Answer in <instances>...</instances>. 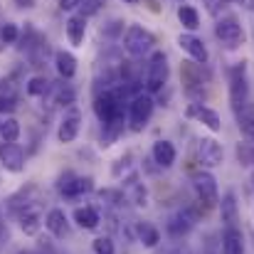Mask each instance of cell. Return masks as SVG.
<instances>
[{"instance_id": "6da1fadb", "label": "cell", "mask_w": 254, "mask_h": 254, "mask_svg": "<svg viewBox=\"0 0 254 254\" xmlns=\"http://www.w3.org/2000/svg\"><path fill=\"white\" fill-rule=\"evenodd\" d=\"M124 47L131 57L141 60V57L156 52V35L141 25H128V30L124 35Z\"/></svg>"}, {"instance_id": "7a4b0ae2", "label": "cell", "mask_w": 254, "mask_h": 254, "mask_svg": "<svg viewBox=\"0 0 254 254\" xmlns=\"http://www.w3.org/2000/svg\"><path fill=\"white\" fill-rule=\"evenodd\" d=\"M168 57L166 52L156 50L151 57H148V64H146V79H143V86H146V94H158L163 91V86L168 84Z\"/></svg>"}, {"instance_id": "3957f363", "label": "cell", "mask_w": 254, "mask_h": 254, "mask_svg": "<svg viewBox=\"0 0 254 254\" xmlns=\"http://www.w3.org/2000/svg\"><path fill=\"white\" fill-rule=\"evenodd\" d=\"M230 104L235 114H240L250 104V79H247L245 62H237L230 67Z\"/></svg>"}, {"instance_id": "277c9868", "label": "cell", "mask_w": 254, "mask_h": 254, "mask_svg": "<svg viewBox=\"0 0 254 254\" xmlns=\"http://www.w3.org/2000/svg\"><path fill=\"white\" fill-rule=\"evenodd\" d=\"M153 109H156V101H153L151 94H143V91H141L138 96H133V99L128 101V128H131L133 133H141V131L146 128V124L151 121Z\"/></svg>"}, {"instance_id": "5b68a950", "label": "cell", "mask_w": 254, "mask_h": 254, "mask_svg": "<svg viewBox=\"0 0 254 254\" xmlns=\"http://www.w3.org/2000/svg\"><path fill=\"white\" fill-rule=\"evenodd\" d=\"M192 188H195V195L202 205L207 207H215L220 205V190H217V180L210 170L200 168L192 173Z\"/></svg>"}, {"instance_id": "8992f818", "label": "cell", "mask_w": 254, "mask_h": 254, "mask_svg": "<svg viewBox=\"0 0 254 254\" xmlns=\"http://www.w3.org/2000/svg\"><path fill=\"white\" fill-rule=\"evenodd\" d=\"M215 37L227 47V50H237L240 45H245V30L240 25V20L235 15H225L217 20L215 25Z\"/></svg>"}, {"instance_id": "52a82bcc", "label": "cell", "mask_w": 254, "mask_h": 254, "mask_svg": "<svg viewBox=\"0 0 254 254\" xmlns=\"http://www.w3.org/2000/svg\"><path fill=\"white\" fill-rule=\"evenodd\" d=\"M195 158L200 163V168H217L225 161V151L215 138H197L195 143Z\"/></svg>"}, {"instance_id": "ba28073f", "label": "cell", "mask_w": 254, "mask_h": 254, "mask_svg": "<svg viewBox=\"0 0 254 254\" xmlns=\"http://www.w3.org/2000/svg\"><path fill=\"white\" fill-rule=\"evenodd\" d=\"M82 131V111L77 106H69L60 121V128H57V138L60 143H74L77 136Z\"/></svg>"}, {"instance_id": "9c48e42d", "label": "cell", "mask_w": 254, "mask_h": 254, "mask_svg": "<svg viewBox=\"0 0 254 254\" xmlns=\"http://www.w3.org/2000/svg\"><path fill=\"white\" fill-rule=\"evenodd\" d=\"M178 47L192 60V62H197V64H207V47H205V42L197 37V35H192V32H183V35H178Z\"/></svg>"}, {"instance_id": "30bf717a", "label": "cell", "mask_w": 254, "mask_h": 254, "mask_svg": "<svg viewBox=\"0 0 254 254\" xmlns=\"http://www.w3.org/2000/svg\"><path fill=\"white\" fill-rule=\"evenodd\" d=\"M185 116H190V119H197L205 128H210L212 133H220L222 131V119H220V114L215 111V109H210V106H202V104H190L188 109H185Z\"/></svg>"}, {"instance_id": "8fae6325", "label": "cell", "mask_w": 254, "mask_h": 254, "mask_svg": "<svg viewBox=\"0 0 254 254\" xmlns=\"http://www.w3.org/2000/svg\"><path fill=\"white\" fill-rule=\"evenodd\" d=\"M0 163L7 173L25 170V151L17 143H0Z\"/></svg>"}, {"instance_id": "7c38bea8", "label": "cell", "mask_w": 254, "mask_h": 254, "mask_svg": "<svg viewBox=\"0 0 254 254\" xmlns=\"http://www.w3.org/2000/svg\"><path fill=\"white\" fill-rule=\"evenodd\" d=\"M17 222H20V230H22L25 235L35 237V235L40 232V227H42V210H40V205L32 202V205L22 207V210L17 212Z\"/></svg>"}, {"instance_id": "4fadbf2b", "label": "cell", "mask_w": 254, "mask_h": 254, "mask_svg": "<svg viewBox=\"0 0 254 254\" xmlns=\"http://www.w3.org/2000/svg\"><path fill=\"white\" fill-rule=\"evenodd\" d=\"M45 227L50 230V235L52 237H57V240H64V237H69V217H67V212L62 210V207H52L50 212H47V217H45Z\"/></svg>"}, {"instance_id": "5bb4252c", "label": "cell", "mask_w": 254, "mask_h": 254, "mask_svg": "<svg viewBox=\"0 0 254 254\" xmlns=\"http://www.w3.org/2000/svg\"><path fill=\"white\" fill-rule=\"evenodd\" d=\"M220 217L225 227H237L240 222V205H237V195L235 190H227L220 200Z\"/></svg>"}, {"instance_id": "9a60e30c", "label": "cell", "mask_w": 254, "mask_h": 254, "mask_svg": "<svg viewBox=\"0 0 254 254\" xmlns=\"http://www.w3.org/2000/svg\"><path fill=\"white\" fill-rule=\"evenodd\" d=\"M151 156H153V163L158 168H170L175 163V158H178V151H175V146L170 141H156Z\"/></svg>"}, {"instance_id": "2e32d148", "label": "cell", "mask_w": 254, "mask_h": 254, "mask_svg": "<svg viewBox=\"0 0 254 254\" xmlns=\"http://www.w3.org/2000/svg\"><path fill=\"white\" fill-rule=\"evenodd\" d=\"M222 254H245V235L240 227H225L222 232Z\"/></svg>"}, {"instance_id": "e0dca14e", "label": "cell", "mask_w": 254, "mask_h": 254, "mask_svg": "<svg viewBox=\"0 0 254 254\" xmlns=\"http://www.w3.org/2000/svg\"><path fill=\"white\" fill-rule=\"evenodd\" d=\"M55 67H57V74L62 79H72L77 74V57L67 50H57L55 52Z\"/></svg>"}, {"instance_id": "ac0fdd59", "label": "cell", "mask_w": 254, "mask_h": 254, "mask_svg": "<svg viewBox=\"0 0 254 254\" xmlns=\"http://www.w3.org/2000/svg\"><path fill=\"white\" fill-rule=\"evenodd\" d=\"M192 225H195V217L188 210H180L168 220V232L173 237H183V235H188L192 230Z\"/></svg>"}, {"instance_id": "d6986e66", "label": "cell", "mask_w": 254, "mask_h": 254, "mask_svg": "<svg viewBox=\"0 0 254 254\" xmlns=\"http://www.w3.org/2000/svg\"><path fill=\"white\" fill-rule=\"evenodd\" d=\"M64 32H67V40H69L74 47H79V45L84 42V35H86V17L72 15V17L64 22Z\"/></svg>"}, {"instance_id": "ffe728a7", "label": "cell", "mask_w": 254, "mask_h": 254, "mask_svg": "<svg viewBox=\"0 0 254 254\" xmlns=\"http://www.w3.org/2000/svg\"><path fill=\"white\" fill-rule=\"evenodd\" d=\"M72 217H74V222H77L82 230H96V227L101 225V215H99V210H96V207H91V205L77 207Z\"/></svg>"}, {"instance_id": "44dd1931", "label": "cell", "mask_w": 254, "mask_h": 254, "mask_svg": "<svg viewBox=\"0 0 254 254\" xmlns=\"http://www.w3.org/2000/svg\"><path fill=\"white\" fill-rule=\"evenodd\" d=\"M126 188H128V192H126V200L128 202H133L136 207H146L148 205V190H146L143 183L136 180V175H131L126 180Z\"/></svg>"}, {"instance_id": "7402d4cb", "label": "cell", "mask_w": 254, "mask_h": 254, "mask_svg": "<svg viewBox=\"0 0 254 254\" xmlns=\"http://www.w3.org/2000/svg\"><path fill=\"white\" fill-rule=\"evenodd\" d=\"M136 232H138V242H141L146 250L158 247V242H161V230H158L153 222H141V225L136 227Z\"/></svg>"}, {"instance_id": "603a6c76", "label": "cell", "mask_w": 254, "mask_h": 254, "mask_svg": "<svg viewBox=\"0 0 254 254\" xmlns=\"http://www.w3.org/2000/svg\"><path fill=\"white\" fill-rule=\"evenodd\" d=\"M237 126H240V131H242V136L254 143V101H250L240 114H237Z\"/></svg>"}, {"instance_id": "cb8c5ba5", "label": "cell", "mask_w": 254, "mask_h": 254, "mask_svg": "<svg viewBox=\"0 0 254 254\" xmlns=\"http://www.w3.org/2000/svg\"><path fill=\"white\" fill-rule=\"evenodd\" d=\"M178 20L180 25L188 30V32H195L200 27V12L192 7V5H180L178 7Z\"/></svg>"}, {"instance_id": "d4e9b609", "label": "cell", "mask_w": 254, "mask_h": 254, "mask_svg": "<svg viewBox=\"0 0 254 254\" xmlns=\"http://www.w3.org/2000/svg\"><path fill=\"white\" fill-rule=\"evenodd\" d=\"M0 138L2 143H15L20 138V121L12 116H2L0 121Z\"/></svg>"}, {"instance_id": "484cf974", "label": "cell", "mask_w": 254, "mask_h": 254, "mask_svg": "<svg viewBox=\"0 0 254 254\" xmlns=\"http://www.w3.org/2000/svg\"><path fill=\"white\" fill-rule=\"evenodd\" d=\"M60 192L64 195V197H69V200H74V197H79V175H74V173H64L62 178H60Z\"/></svg>"}, {"instance_id": "4316f807", "label": "cell", "mask_w": 254, "mask_h": 254, "mask_svg": "<svg viewBox=\"0 0 254 254\" xmlns=\"http://www.w3.org/2000/svg\"><path fill=\"white\" fill-rule=\"evenodd\" d=\"M74 99H77V91H74V86L72 84H60L55 86V104H60V106H74Z\"/></svg>"}, {"instance_id": "83f0119b", "label": "cell", "mask_w": 254, "mask_h": 254, "mask_svg": "<svg viewBox=\"0 0 254 254\" xmlns=\"http://www.w3.org/2000/svg\"><path fill=\"white\" fill-rule=\"evenodd\" d=\"M50 89H52V82L42 74H35V77L27 79V94L30 96H45Z\"/></svg>"}, {"instance_id": "f1b7e54d", "label": "cell", "mask_w": 254, "mask_h": 254, "mask_svg": "<svg viewBox=\"0 0 254 254\" xmlns=\"http://www.w3.org/2000/svg\"><path fill=\"white\" fill-rule=\"evenodd\" d=\"M99 200H101V202H106L109 207H119V205H124V202H126V195H124L121 190H111V188H106V190H101V192H99Z\"/></svg>"}, {"instance_id": "f546056e", "label": "cell", "mask_w": 254, "mask_h": 254, "mask_svg": "<svg viewBox=\"0 0 254 254\" xmlns=\"http://www.w3.org/2000/svg\"><path fill=\"white\" fill-rule=\"evenodd\" d=\"M237 161L245 168H254V143H240L237 146Z\"/></svg>"}, {"instance_id": "4dcf8cb0", "label": "cell", "mask_w": 254, "mask_h": 254, "mask_svg": "<svg viewBox=\"0 0 254 254\" xmlns=\"http://www.w3.org/2000/svg\"><path fill=\"white\" fill-rule=\"evenodd\" d=\"M17 40H20L17 25H15V22H5V25L0 27V42H2V45H15Z\"/></svg>"}, {"instance_id": "1f68e13d", "label": "cell", "mask_w": 254, "mask_h": 254, "mask_svg": "<svg viewBox=\"0 0 254 254\" xmlns=\"http://www.w3.org/2000/svg\"><path fill=\"white\" fill-rule=\"evenodd\" d=\"M91 250H94V254H116V247H114L111 237H96L91 242Z\"/></svg>"}, {"instance_id": "d6a6232c", "label": "cell", "mask_w": 254, "mask_h": 254, "mask_svg": "<svg viewBox=\"0 0 254 254\" xmlns=\"http://www.w3.org/2000/svg\"><path fill=\"white\" fill-rule=\"evenodd\" d=\"M106 0H82V5H79V15L82 17H91V15H96L99 10H101V5H104Z\"/></svg>"}, {"instance_id": "836d02e7", "label": "cell", "mask_w": 254, "mask_h": 254, "mask_svg": "<svg viewBox=\"0 0 254 254\" xmlns=\"http://www.w3.org/2000/svg\"><path fill=\"white\" fill-rule=\"evenodd\" d=\"M12 111H15V96L0 91V114H2V116H10Z\"/></svg>"}, {"instance_id": "e575fe53", "label": "cell", "mask_w": 254, "mask_h": 254, "mask_svg": "<svg viewBox=\"0 0 254 254\" xmlns=\"http://www.w3.org/2000/svg\"><path fill=\"white\" fill-rule=\"evenodd\" d=\"M121 30H124V22H121V20H111V22H109V27H104V32H106L109 37L119 35Z\"/></svg>"}, {"instance_id": "d590c367", "label": "cell", "mask_w": 254, "mask_h": 254, "mask_svg": "<svg viewBox=\"0 0 254 254\" xmlns=\"http://www.w3.org/2000/svg\"><path fill=\"white\" fill-rule=\"evenodd\" d=\"M82 0H60V10H77Z\"/></svg>"}, {"instance_id": "8d00e7d4", "label": "cell", "mask_w": 254, "mask_h": 254, "mask_svg": "<svg viewBox=\"0 0 254 254\" xmlns=\"http://www.w3.org/2000/svg\"><path fill=\"white\" fill-rule=\"evenodd\" d=\"M20 7H35V0H15Z\"/></svg>"}, {"instance_id": "74e56055", "label": "cell", "mask_w": 254, "mask_h": 254, "mask_svg": "<svg viewBox=\"0 0 254 254\" xmlns=\"http://www.w3.org/2000/svg\"><path fill=\"white\" fill-rule=\"evenodd\" d=\"M121 2H126V5H136L138 0H121Z\"/></svg>"}, {"instance_id": "f35d334b", "label": "cell", "mask_w": 254, "mask_h": 254, "mask_svg": "<svg viewBox=\"0 0 254 254\" xmlns=\"http://www.w3.org/2000/svg\"><path fill=\"white\" fill-rule=\"evenodd\" d=\"M17 254H30V252H17Z\"/></svg>"}, {"instance_id": "ab89813d", "label": "cell", "mask_w": 254, "mask_h": 254, "mask_svg": "<svg viewBox=\"0 0 254 254\" xmlns=\"http://www.w3.org/2000/svg\"><path fill=\"white\" fill-rule=\"evenodd\" d=\"M235 2H245V0H235Z\"/></svg>"}, {"instance_id": "60d3db41", "label": "cell", "mask_w": 254, "mask_h": 254, "mask_svg": "<svg viewBox=\"0 0 254 254\" xmlns=\"http://www.w3.org/2000/svg\"><path fill=\"white\" fill-rule=\"evenodd\" d=\"M180 2H183V0H180Z\"/></svg>"}]
</instances>
